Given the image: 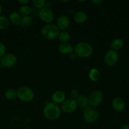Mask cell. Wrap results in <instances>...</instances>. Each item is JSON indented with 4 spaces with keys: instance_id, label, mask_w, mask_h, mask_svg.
Here are the masks:
<instances>
[{
    "instance_id": "cell-33",
    "label": "cell",
    "mask_w": 129,
    "mask_h": 129,
    "mask_svg": "<svg viewBox=\"0 0 129 129\" xmlns=\"http://www.w3.org/2000/svg\"><path fill=\"white\" fill-rule=\"evenodd\" d=\"M2 66V64H1V58H0V66Z\"/></svg>"
},
{
    "instance_id": "cell-17",
    "label": "cell",
    "mask_w": 129,
    "mask_h": 129,
    "mask_svg": "<svg viewBox=\"0 0 129 129\" xmlns=\"http://www.w3.org/2000/svg\"><path fill=\"white\" fill-rule=\"evenodd\" d=\"M21 15L18 12H16V11L11 12L10 14V15H9L8 18L9 20H10V22L11 23H12L13 25H15V26L20 25V21H21Z\"/></svg>"
},
{
    "instance_id": "cell-5",
    "label": "cell",
    "mask_w": 129,
    "mask_h": 129,
    "mask_svg": "<svg viewBox=\"0 0 129 129\" xmlns=\"http://www.w3.org/2000/svg\"><path fill=\"white\" fill-rule=\"evenodd\" d=\"M87 98L90 107L96 108L102 103L103 100V93L99 89H95L90 93Z\"/></svg>"
},
{
    "instance_id": "cell-24",
    "label": "cell",
    "mask_w": 129,
    "mask_h": 129,
    "mask_svg": "<svg viewBox=\"0 0 129 129\" xmlns=\"http://www.w3.org/2000/svg\"><path fill=\"white\" fill-rule=\"evenodd\" d=\"M32 22V17L30 15L29 16H22L20 25L22 27H27V26H30L31 25Z\"/></svg>"
},
{
    "instance_id": "cell-16",
    "label": "cell",
    "mask_w": 129,
    "mask_h": 129,
    "mask_svg": "<svg viewBox=\"0 0 129 129\" xmlns=\"http://www.w3.org/2000/svg\"><path fill=\"white\" fill-rule=\"evenodd\" d=\"M123 40L120 39V38H116V39H113L111 42V44H110V49L117 52V50H121L123 47Z\"/></svg>"
},
{
    "instance_id": "cell-25",
    "label": "cell",
    "mask_w": 129,
    "mask_h": 129,
    "mask_svg": "<svg viewBox=\"0 0 129 129\" xmlns=\"http://www.w3.org/2000/svg\"><path fill=\"white\" fill-rule=\"evenodd\" d=\"M32 5L36 8L40 10L46 6V1L44 0H32Z\"/></svg>"
},
{
    "instance_id": "cell-6",
    "label": "cell",
    "mask_w": 129,
    "mask_h": 129,
    "mask_svg": "<svg viewBox=\"0 0 129 129\" xmlns=\"http://www.w3.org/2000/svg\"><path fill=\"white\" fill-rule=\"evenodd\" d=\"M99 113L96 108L92 107H88L84 109L83 117L85 121L89 123H93L96 122L99 118Z\"/></svg>"
},
{
    "instance_id": "cell-4",
    "label": "cell",
    "mask_w": 129,
    "mask_h": 129,
    "mask_svg": "<svg viewBox=\"0 0 129 129\" xmlns=\"http://www.w3.org/2000/svg\"><path fill=\"white\" fill-rule=\"evenodd\" d=\"M17 98L24 102H30L34 100L35 94L31 88L27 86H21L16 90Z\"/></svg>"
},
{
    "instance_id": "cell-1",
    "label": "cell",
    "mask_w": 129,
    "mask_h": 129,
    "mask_svg": "<svg viewBox=\"0 0 129 129\" xmlns=\"http://www.w3.org/2000/svg\"><path fill=\"white\" fill-rule=\"evenodd\" d=\"M61 113V110L59 105L49 102L45 105L43 108L44 116L49 120H55L59 118Z\"/></svg>"
},
{
    "instance_id": "cell-3",
    "label": "cell",
    "mask_w": 129,
    "mask_h": 129,
    "mask_svg": "<svg viewBox=\"0 0 129 129\" xmlns=\"http://www.w3.org/2000/svg\"><path fill=\"white\" fill-rule=\"evenodd\" d=\"M60 30L56 25L53 23L46 24L41 29V35L48 40H54L58 38Z\"/></svg>"
},
{
    "instance_id": "cell-7",
    "label": "cell",
    "mask_w": 129,
    "mask_h": 129,
    "mask_svg": "<svg viewBox=\"0 0 129 129\" xmlns=\"http://www.w3.org/2000/svg\"><path fill=\"white\" fill-rule=\"evenodd\" d=\"M38 15L39 19L46 24L51 23L54 18V13L49 8L46 6L39 10Z\"/></svg>"
},
{
    "instance_id": "cell-8",
    "label": "cell",
    "mask_w": 129,
    "mask_h": 129,
    "mask_svg": "<svg viewBox=\"0 0 129 129\" xmlns=\"http://www.w3.org/2000/svg\"><path fill=\"white\" fill-rule=\"evenodd\" d=\"M118 54L116 51L113 50H107L104 55V61L108 66H114L118 61Z\"/></svg>"
},
{
    "instance_id": "cell-22",
    "label": "cell",
    "mask_w": 129,
    "mask_h": 129,
    "mask_svg": "<svg viewBox=\"0 0 129 129\" xmlns=\"http://www.w3.org/2000/svg\"><path fill=\"white\" fill-rule=\"evenodd\" d=\"M32 12L31 8L28 5H23L20 6L18 10V13L21 15V16H29Z\"/></svg>"
},
{
    "instance_id": "cell-18",
    "label": "cell",
    "mask_w": 129,
    "mask_h": 129,
    "mask_svg": "<svg viewBox=\"0 0 129 129\" xmlns=\"http://www.w3.org/2000/svg\"><path fill=\"white\" fill-rule=\"evenodd\" d=\"M100 77H101V74L99 71L98 69L96 68H92L89 72V78L92 81L97 82L99 80Z\"/></svg>"
},
{
    "instance_id": "cell-21",
    "label": "cell",
    "mask_w": 129,
    "mask_h": 129,
    "mask_svg": "<svg viewBox=\"0 0 129 129\" xmlns=\"http://www.w3.org/2000/svg\"><path fill=\"white\" fill-rule=\"evenodd\" d=\"M5 96L8 100H13L17 97V92L15 89L10 88L5 92Z\"/></svg>"
},
{
    "instance_id": "cell-26",
    "label": "cell",
    "mask_w": 129,
    "mask_h": 129,
    "mask_svg": "<svg viewBox=\"0 0 129 129\" xmlns=\"http://www.w3.org/2000/svg\"><path fill=\"white\" fill-rule=\"evenodd\" d=\"M80 95V93H79V91L77 89H72V91L70 92V98L71 99L77 100V98L79 97Z\"/></svg>"
},
{
    "instance_id": "cell-23",
    "label": "cell",
    "mask_w": 129,
    "mask_h": 129,
    "mask_svg": "<svg viewBox=\"0 0 129 129\" xmlns=\"http://www.w3.org/2000/svg\"><path fill=\"white\" fill-rule=\"evenodd\" d=\"M10 20L6 16L1 15L0 16V30H5L10 26Z\"/></svg>"
},
{
    "instance_id": "cell-10",
    "label": "cell",
    "mask_w": 129,
    "mask_h": 129,
    "mask_svg": "<svg viewBox=\"0 0 129 129\" xmlns=\"http://www.w3.org/2000/svg\"><path fill=\"white\" fill-rule=\"evenodd\" d=\"M17 57L11 53L5 54L2 57H1V64L5 68L13 67L17 63Z\"/></svg>"
},
{
    "instance_id": "cell-9",
    "label": "cell",
    "mask_w": 129,
    "mask_h": 129,
    "mask_svg": "<svg viewBox=\"0 0 129 129\" xmlns=\"http://www.w3.org/2000/svg\"><path fill=\"white\" fill-rule=\"evenodd\" d=\"M78 107L77 100L71 99H66V100L63 102L61 105V110L62 112L66 113H72L74 112L77 110Z\"/></svg>"
},
{
    "instance_id": "cell-27",
    "label": "cell",
    "mask_w": 129,
    "mask_h": 129,
    "mask_svg": "<svg viewBox=\"0 0 129 129\" xmlns=\"http://www.w3.org/2000/svg\"><path fill=\"white\" fill-rule=\"evenodd\" d=\"M6 48L5 45L2 42L0 41V58L2 57L6 54Z\"/></svg>"
},
{
    "instance_id": "cell-20",
    "label": "cell",
    "mask_w": 129,
    "mask_h": 129,
    "mask_svg": "<svg viewBox=\"0 0 129 129\" xmlns=\"http://www.w3.org/2000/svg\"><path fill=\"white\" fill-rule=\"evenodd\" d=\"M77 102L78 106L80 107L81 108H84V109L87 108L89 107V104L88 98L86 97L85 95H83V94H80L79 96V97L77 98Z\"/></svg>"
},
{
    "instance_id": "cell-29",
    "label": "cell",
    "mask_w": 129,
    "mask_h": 129,
    "mask_svg": "<svg viewBox=\"0 0 129 129\" xmlns=\"http://www.w3.org/2000/svg\"><path fill=\"white\" fill-rule=\"evenodd\" d=\"M91 3L94 5H99L102 3V1L101 0H92Z\"/></svg>"
},
{
    "instance_id": "cell-32",
    "label": "cell",
    "mask_w": 129,
    "mask_h": 129,
    "mask_svg": "<svg viewBox=\"0 0 129 129\" xmlns=\"http://www.w3.org/2000/svg\"><path fill=\"white\" fill-rule=\"evenodd\" d=\"M1 13H2V6H1V3H0V16H1Z\"/></svg>"
},
{
    "instance_id": "cell-2",
    "label": "cell",
    "mask_w": 129,
    "mask_h": 129,
    "mask_svg": "<svg viewBox=\"0 0 129 129\" xmlns=\"http://www.w3.org/2000/svg\"><path fill=\"white\" fill-rule=\"evenodd\" d=\"M73 52L76 54L77 57L87 58L89 57L93 53V48L89 43L79 42L74 47Z\"/></svg>"
},
{
    "instance_id": "cell-11",
    "label": "cell",
    "mask_w": 129,
    "mask_h": 129,
    "mask_svg": "<svg viewBox=\"0 0 129 129\" xmlns=\"http://www.w3.org/2000/svg\"><path fill=\"white\" fill-rule=\"evenodd\" d=\"M70 21L69 18L64 15H61L58 17L56 20V25L58 28L61 31L66 30L70 26Z\"/></svg>"
},
{
    "instance_id": "cell-15",
    "label": "cell",
    "mask_w": 129,
    "mask_h": 129,
    "mask_svg": "<svg viewBox=\"0 0 129 129\" xmlns=\"http://www.w3.org/2000/svg\"><path fill=\"white\" fill-rule=\"evenodd\" d=\"M88 18L87 13L84 11H78L74 13L73 16V20L78 24H82L85 22Z\"/></svg>"
},
{
    "instance_id": "cell-12",
    "label": "cell",
    "mask_w": 129,
    "mask_h": 129,
    "mask_svg": "<svg viewBox=\"0 0 129 129\" xmlns=\"http://www.w3.org/2000/svg\"><path fill=\"white\" fill-rule=\"evenodd\" d=\"M125 100L120 97H115L111 101V107L116 112H122L125 108Z\"/></svg>"
},
{
    "instance_id": "cell-31",
    "label": "cell",
    "mask_w": 129,
    "mask_h": 129,
    "mask_svg": "<svg viewBox=\"0 0 129 129\" xmlns=\"http://www.w3.org/2000/svg\"><path fill=\"white\" fill-rule=\"evenodd\" d=\"M120 129H129V124H128V123L123 124Z\"/></svg>"
},
{
    "instance_id": "cell-13",
    "label": "cell",
    "mask_w": 129,
    "mask_h": 129,
    "mask_svg": "<svg viewBox=\"0 0 129 129\" xmlns=\"http://www.w3.org/2000/svg\"><path fill=\"white\" fill-rule=\"evenodd\" d=\"M58 51L63 55H70L74 51V47L70 43H60L58 47Z\"/></svg>"
},
{
    "instance_id": "cell-30",
    "label": "cell",
    "mask_w": 129,
    "mask_h": 129,
    "mask_svg": "<svg viewBox=\"0 0 129 129\" xmlns=\"http://www.w3.org/2000/svg\"><path fill=\"white\" fill-rule=\"evenodd\" d=\"M77 57V56L76 55V54H75L74 52L72 53V54L70 55V58L72 60H75V59Z\"/></svg>"
},
{
    "instance_id": "cell-19",
    "label": "cell",
    "mask_w": 129,
    "mask_h": 129,
    "mask_svg": "<svg viewBox=\"0 0 129 129\" xmlns=\"http://www.w3.org/2000/svg\"><path fill=\"white\" fill-rule=\"evenodd\" d=\"M58 39L61 43H69L71 39L70 34L66 30L60 31Z\"/></svg>"
},
{
    "instance_id": "cell-14",
    "label": "cell",
    "mask_w": 129,
    "mask_h": 129,
    "mask_svg": "<svg viewBox=\"0 0 129 129\" xmlns=\"http://www.w3.org/2000/svg\"><path fill=\"white\" fill-rule=\"evenodd\" d=\"M52 102L56 105H61L66 100V94L63 91H56L51 96Z\"/></svg>"
},
{
    "instance_id": "cell-28",
    "label": "cell",
    "mask_w": 129,
    "mask_h": 129,
    "mask_svg": "<svg viewBox=\"0 0 129 129\" xmlns=\"http://www.w3.org/2000/svg\"><path fill=\"white\" fill-rule=\"evenodd\" d=\"M29 2V0H18V3L21 4L22 6H23V5H27Z\"/></svg>"
}]
</instances>
